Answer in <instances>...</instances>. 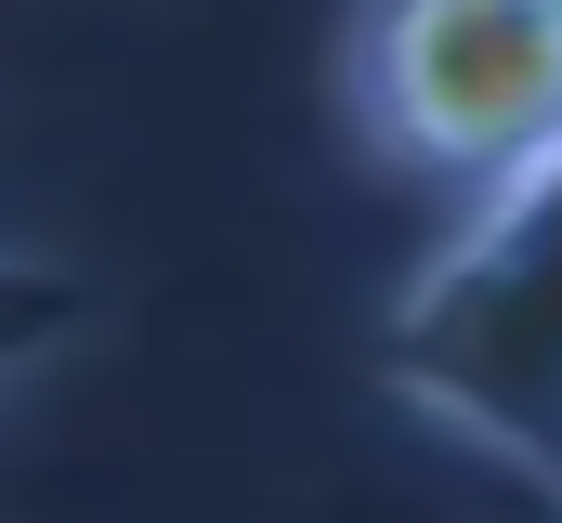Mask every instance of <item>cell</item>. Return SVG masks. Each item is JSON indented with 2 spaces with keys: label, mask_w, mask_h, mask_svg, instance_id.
Listing matches in <instances>:
<instances>
[{
  "label": "cell",
  "mask_w": 562,
  "mask_h": 523,
  "mask_svg": "<svg viewBox=\"0 0 562 523\" xmlns=\"http://www.w3.org/2000/svg\"><path fill=\"white\" fill-rule=\"evenodd\" d=\"M380 367L419 419L562 498V170L445 223V249L406 275L380 327Z\"/></svg>",
  "instance_id": "1"
},
{
  "label": "cell",
  "mask_w": 562,
  "mask_h": 523,
  "mask_svg": "<svg viewBox=\"0 0 562 523\" xmlns=\"http://www.w3.org/2000/svg\"><path fill=\"white\" fill-rule=\"evenodd\" d=\"M353 131L458 223L562 170V0H393L353 26Z\"/></svg>",
  "instance_id": "2"
},
{
  "label": "cell",
  "mask_w": 562,
  "mask_h": 523,
  "mask_svg": "<svg viewBox=\"0 0 562 523\" xmlns=\"http://www.w3.org/2000/svg\"><path fill=\"white\" fill-rule=\"evenodd\" d=\"M92 327V288L66 275V262H26V249H0V392L13 380H40L66 341Z\"/></svg>",
  "instance_id": "3"
},
{
  "label": "cell",
  "mask_w": 562,
  "mask_h": 523,
  "mask_svg": "<svg viewBox=\"0 0 562 523\" xmlns=\"http://www.w3.org/2000/svg\"><path fill=\"white\" fill-rule=\"evenodd\" d=\"M550 523H562V511H550Z\"/></svg>",
  "instance_id": "4"
}]
</instances>
